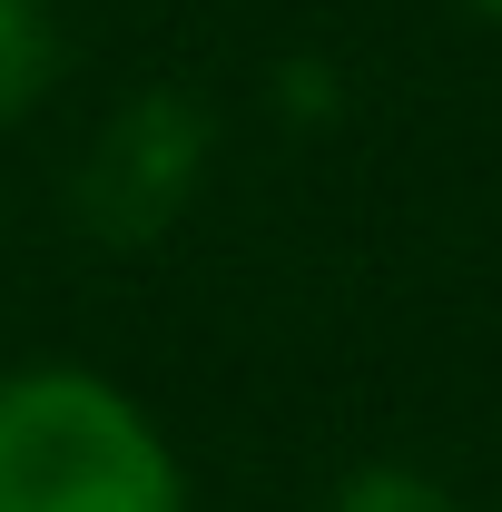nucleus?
Instances as JSON below:
<instances>
[{
	"instance_id": "obj_4",
	"label": "nucleus",
	"mask_w": 502,
	"mask_h": 512,
	"mask_svg": "<svg viewBox=\"0 0 502 512\" xmlns=\"http://www.w3.org/2000/svg\"><path fill=\"white\" fill-rule=\"evenodd\" d=\"M325 512H463L443 493L434 473H414V463H365V473H345L335 483V503Z\"/></svg>"
},
{
	"instance_id": "obj_2",
	"label": "nucleus",
	"mask_w": 502,
	"mask_h": 512,
	"mask_svg": "<svg viewBox=\"0 0 502 512\" xmlns=\"http://www.w3.org/2000/svg\"><path fill=\"white\" fill-rule=\"evenodd\" d=\"M197 158H207V119L178 109V99H138L89 158V188H79L89 227L99 237H158L178 217V197H188Z\"/></svg>"
},
{
	"instance_id": "obj_1",
	"label": "nucleus",
	"mask_w": 502,
	"mask_h": 512,
	"mask_svg": "<svg viewBox=\"0 0 502 512\" xmlns=\"http://www.w3.org/2000/svg\"><path fill=\"white\" fill-rule=\"evenodd\" d=\"M0 512H188V473L148 404L89 365L0 375Z\"/></svg>"
},
{
	"instance_id": "obj_5",
	"label": "nucleus",
	"mask_w": 502,
	"mask_h": 512,
	"mask_svg": "<svg viewBox=\"0 0 502 512\" xmlns=\"http://www.w3.org/2000/svg\"><path fill=\"white\" fill-rule=\"evenodd\" d=\"M473 10H483V20H502V0H473Z\"/></svg>"
},
{
	"instance_id": "obj_3",
	"label": "nucleus",
	"mask_w": 502,
	"mask_h": 512,
	"mask_svg": "<svg viewBox=\"0 0 502 512\" xmlns=\"http://www.w3.org/2000/svg\"><path fill=\"white\" fill-rule=\"evenodd\" d=\"M60 69V30L40 0H0V119H20Z\"/></svg>"
}]
</instances>
